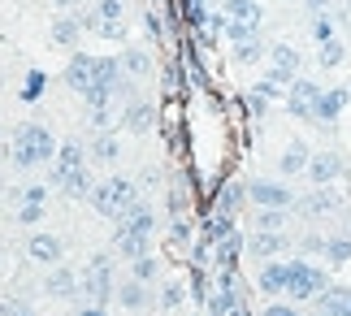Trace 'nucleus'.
<instances>
[{"instance_id": "f257e3e1", "label": "nucleus", "mask_w": 351, "mask_h": 316, "mask_svg": "<svg viewBox=\"0 0 351 316\" xmlns=\"http://www.w3.org/2000/svg\"><path fill=\"white\" fill-rule=\"evenodd\" d=\"M57 139H52L48 126H39V121H22V126H13L9 134V160L18 165V169H44V165L57 160Z\"/></svg>"}, {"instance_id": "f03ea898", "label": "nucleus", "mask_w": 351, "mask_h": 316, "mask_svg": "<svg viewBox=\"0 0 351 316\" xmlns=\"http://www.w3.org/2000/svg\"><path fill=\"white\" fill-rule=\"evenodd\" d=\"M48 173H52V182H57L65 195H74V199H83L91 195V169H87V147L78 143V139H65L57 147V160L48 165Z\"/></svg>"}, {"instance_id": "7ed1b4c3", "label": "nucleus", "mask_w": 351, "mask_h": 316, "mask_svg": "<svg viewBox=\"0 0 351 316\" xmlns=\"http://www.w3.org/2000/svg\"><path fill=\"white\" fill-rule=\"evenodd\" d=\"M152 234H156V212L139 199V204H134V208L117 221V239H113V247H117V256L139 260V256L152 252Z\"/></svg>"}, {"instance_id": "20e7f679", "label": "nucleus", "mask_w": 351, "mask_h": 316, "mask_svg": "<svg viewBox=\"0 0 351 316\" xmlns=\"http://www.w3.org/2000/svg\"><path fill=\"white\" fill-rule=\"evenodd\" d=\"M91 204H96V212L100 217H109V221H121L134 204H139V186H134V178H121V173H113V178H104V182H96L91 186V195H87Z\"/></svg>"}, {"instance_id": "39448f33", "label": "nucleus", "mask_w": 351, "mask_h": 316, "mask_svg": "<svg viewBox=\"0 0 351 316\" xmlns=\"http://www.w3.org/2000/svg\"><path fill=\"white\" fill-rule=\"evenodd\" d=\"M113 256L109 252H100V256H91V265L78 273V295L87 299V304H96V308H104L113 299Z\"/></svg>"}, {"instance_id": "423d86ee", "label": "nucleus", "mask_w": 351, "mask_h": 316, "mask_svg": "<svg viewBox=\"0 0 351 316\" xmlns=\"http://www.w3.org/2000/svg\"><path fill=\"white\" fill-rule=\"evenodd\" d=\"M326 286H330L326 269L308 265V260H287V291L282 295H287L291 304H308V299H317Z\"/></svg>"}, {"instance_id": "0eeeda50", "label": "nucleus", "mask_w": 351, "mask_h": 316, "mask_svg": "<svg viewBox=\"0 0 351 316\" xmlns=\"http://www.w3.org/2000/svg\"><path fill=\"white\" fill-rule=\"evenodd\" d=\"M121 18H126V5H121V0H96L91 9L78 13L83 31H96L100 39H126V26H121Z\"/></svg>"}, {"instance_id": "6e6552de", "label": "nucleus", "mask_w": 351, "mask_h": 316, "mask_svg": "<svg viewBox=\"0 0 351 316\" xmlns=\"http://www.w3.org/2000/svg\"><path fill=\"white\" fill-rule=\"evenodd\" d=\"M247 199L256 208H295V191L287 182H269V178L247 182Z\"/></svg>"}, {"instance_id": "1a4fd4ad", "label": "nucleus", "mask_w": 351, "mask_h": 316, "mask_svg": "<svg viewBox=\"0 0 351 316\" xmlns=\"http://www.w3.org/2000/svg\"><path fill=\"white\" fill-rule=\"evenodd\" d=\"M300 52L291 44H274L269 48V82H278V87H291L295 78H300Z\"/></svg>"}, {"instance_id": "9d476101", "label": "nucleus", "mask_w": 351, "mask_h": 316, "mask_svg": "<svg viewBox=\"0 0 351 316\" xmlns=\"http://www.w3.org/2000/svg\"><path fill=\"white\" fill-rule=\"evenodd\" d=\"M343 173H347V160L339 152H313V160H308V182L313 186H334Z\"/></svg>"}, {"instance_id": "9b49d317", "label": "nucleus", "mask_w": 351, "mask_h": 316, "mask_svg": "<svg viewBox=\"0 0 351 316\" xmlns=\"http://www.w3.org/2000/svg\"><path fill=\"white\" fill-rule=\"evenodd\" d=\"M317 100H321V87L313 78H295L291 87H287V108L295 117H313L317 113Z\"/></svg>"}, {"instance_id": "f8f14e48", "label": "nucleus", "mask_w": 351, "mask_h": 316, "mask_svg": "<svg viewBox=\"0 0 351 316\" xmlns=\"http://www.w3.org/2000/svg\"><path fill=\"white\" fill-rule=\"evenodd\" d=\"M287 247H291V239L282 230H252V239H247V252L256 260H278Z\"/></svg>"}, {"instance_id": "ddd939ff", "label": "nucleus", "mask_w": 351, "mask_h": 316, "mask_svg": "<svg viewBox=\"0 0 351 316\" xmlns=\"http://www.w3.org/2000/svg\"><path fill=\"white\" fill-rule=\"evenodd\" d=\"M26 256H31L35 265H44V269H57L61 256H65V247H61L57 234H31V239H26Z\"/></svg>"}, {"instance_id": "4468645a", "label": "nucleus", "mask_w": 351, "mask_h": 316, "mask_svg": "<svg viewBox=\"0 0 351 316\" xmlns=\"http://www.w3.org/2000/svg\"><path fill=\"white\" fill-rule=\"evenodd\" d=\"M44 295L48 299H61V304H70V299H78V273L74 269H48V278H44Z\"/></svg>"}, {"instance_id": "2eb2a0df", "label": "nucleus", "mask_w": 351, "mask_h": 316, "mask_svg": "<svg viewBox=\"0 0 351 316\" xmlns=\"http://www.w3.org/2000/svg\"><path fill=\"white\" fill-rule=\"evenodd\" d=\"M295 208H300L308 221H321V217H334V212H339V195H334L330 186H317L313 195L295 199Z\"/></svg>"}, {"instance_id": "dca6fc26", "label": "nucleus", "mask_w": 351, "mask_h": 316, "mask_svg": "<svg viewBox=\"0 0 351 316\" xmlns=\"http://www.w3.org/2000/svg\"><path fill=\"white\" fill-rule=\"evenodd\" d=\"M91 78H96V57H91V52H74L70 65H65V82H70V87L83 95V91L91 87Z\"/></svg>"}, {"instance_id": "f3484780", "label": "nucleus", "mask_w": 351, "mask_h": 316, "mask_svg": "<svg viewBox=\"0 0 351 316\" xmlns=\"http://www.w3.org/2000/svg\"><path fill=\"white\" fill-rule=\"evenodd\" d=\"M221 18L226 22H239V26H256V31H261L265 9H261V0H226V5H221Z\"/></svg>"}, {"instance_id": "a211bd4d", "label": "nucleus", "mask_w": 351, "mask_h": 316, "mask_svg": "<svg viewBox=\"0 0 351 316\" xmlns=\"http://www.w3.org/2000/svg\"><path fill=\"white\" fill-rule=\"evenodd\" d=\"M351 104V91L347 87H334V91H321V100H317V113H313V121H339V113Z\"/></svg>"}, {"instance_id": "6ab92c4d", "label": "nucleus", "mask_w": 351, "mask_h": 316, "mask_svg": "<svg viewBox=\"0 0 351 316\" xmlns=\"http://www.w3.org/2000/svg\"><path fill=\"white\" fill-rule=\"evenodd\" d=\"M256 286H261V295H282L287 291V260H265Z\"/></svg>"}, {"instance_id": "aec40b11", "label": "nucleus", "mask_w": 351, "mask_h": 316, "mask_svg": "<svg viewBox=\"0 0 351 316\" xmlns=\"http://www.w3.org/2000/svg\"><path fill=\"white\" fill-rule=\"evenodd\" d=\"M78 39H83V22H78V13H61V18L52 22V44L74 48Z\"/></svg>"}, {"instance_id": "412c9836", "label": "nucleus", "mask_w": 351, "mask_h": 316, "mask_svg": "<svg viewBox=\"0 0 351 316\" xmlns=\"http://www.w3.org/2000/svg\"><path fill=\"white\" fill-rule=\"evenodd\" d=\"M152 121H156V113H152V104H147V100H130V108L121 113V126L134 130V134L152 130Z\"/></svg>"}, {"instance_id": "4be33fe9", "label": "nucleus", "mask_w": 351, "mask_h": 316, "mask_svg": "<svg viewBox=\"0 0 351 316\" xmlns=\"http://www.w3.org/2000/svg\"><path fill=\"white\" fill-rule=\"evenodd\" d=\"M113 299H117L126 312H143V308H147V286L130 278V282H121L117 291H113Z\"/></svg>"}, {"instance_id": "5701e85b", "label": "nucleus", "mask_w": 351, "mask_h": 316, "mask_svg": "<svg viewBox=\"0 0 351 316\" xmlns=\"http://www.w3.org/2000/svg\"><path fill=\"white\" fill-rule=\"evenodd\" d=\"M308 160H313V152H308L304 143H291L287 152H282L278 169H282V178H295V173H308Z\"/></svg>"}, {"instance_id": "b1692460", "label": "nucleus", "mask_w": 351, "mask_h": 316, "mask_svg": "<svg viewBox=\"0 0 351 316\" xmlns=\"http://www.w3.org/2000/svg\"><path fill=\"white\" fill-rule=\"evenodd\" d=\"M265 52H269V44L261 39V31H256V35H247V39H239V44H234V61L239 65H256Z\"/></svg>"}, {"instance_id": "393cba45", "label": "nucleus", "mask_w": 351, "mask_h": 316, "mask_svg": "<svg viewBox=\"0 0 351 316\" xmlns=\"http://www.w3.org/2000/svg\"><path fill=\"white\" fill-rule=\"evenodd\" d=\"M243 199H247V186H239V182H226V186H221V195H217V212H221V217H239Z\"/></svg>"}, {"instance_id": "a878e982", "label": "nucleus", "mask_w": 351, "mask_h": 316, "mask_svg": "<svg viewBox=\"0 0 351 316\" xmlns=\"http://www.w3.org/2000/svg\"><path fill=\"white\" fill-rule=\"evenodd\" d=\"M121 70H126L130 78H147L152 74V57H147L143 48H126L121 52Z\"/></svg>"}, {"instance_id": "bb28decb", "label": "nucleus", "mask_w": 351, "mask_h": 316, "mask_svg": "<svg viewBox=\"0 0 351 316\" xmlns=\"http://www.w3.org/2000/svg\"><path fill=\"white\" fill-rule=\"evenodd\" d=\"M91 156H96V160H104V165H113V160H117V134L100 130L96 139H91Z\"/></svg>"}, {"instance_id": "cd10ccee", "label": "nucleus", "mask_w": 351, "mask_h": 316, "mask_svg": "<svg viewBox=\"0 0 351 316\" xmlns=\"http://www.w3.org/2000/svg\"><path fill=\"white\" fill-rule=\"evenodd\" d=\"M287 226V208H256V230H282Z\"/></svg>"}, {"instance_id": "c85d7f7f", "label": "nucleus", "mask_w": 351, "mask_h": 316, "mask_svg": "<svg viewBox=\"0 0 351 316\" xmlns=\"http://www.w3.org/2000/svg\"><path fill=\"white\" fill-rule=\"evenodd\" d=\"M130 273H134V282H152V278H156V256L147 252V256H139V260H130Z\"/></svg>"}, {"instance_id": "c756f323", "label": "nucleus", "mask_w": 351, "mask_h": 316, "mask_svg": "<svg viewBox=\"0 0 351 316\" xmlns=\"http://www.w3.org/2000/svg\"><path fill=\"white\" fill-rule=\"evenodd\" d=\"M326 260H330V265L351 260V239H326Z\"/></svg>"}, {"instance_id": "7c9ffc66", "label": "nucleus", "mask_w": 351, "mask_h": 316, "mask_svg": "<svg viewBox=\"0 0 351 316\" xmlns=\"http://www.w3.org/2000/svg\"><path fill=\"white\" fill-rule=\"evenodd\" d=\"M44 217H48L44 204H18V221H22V226H39Z\"/></svg>"}, {"instance_id": "2f4dec72", "label": "nucleus", "mask_w": 351, "mask_h": 316, "mask_svg": "<svg viewBox=\"0 0 351 316\" xmlns=\"http://www.w3.org/2000/svg\"><path fill=\"white\" fill-rule=\"evenodd\" d=\"M321 65H326V70L343 65V44H339V39H326V44H321Z\"/></svg>"}, {"instance_id": "473e14b6", "label": "nucleus", "mask_w": 351, "mask_h": 316, "mask_svg": "<svg viewBox=\"0 0 351 316\" xmlns=\"http://www.w3.org/2000/svg\"><path fill=\"white\" fill-rule=\"evenodd\" d=\"M0 316H35V308L22 299H0Z\"/></svg>"}, {"instance_id": "72a5a7b5", "label": "nucleus", "mask_w": 351, "mask_h": 316, "mask_svg": "<svg viewBox=\"0 0 351 316\" xmlns=\"http://www.w3.org/2000/svg\"><path fill=\"white\" fill-rule=\"evenodd\" d=\"M18 204H48V186H39V182L35 186H22L18 191Z\"/></svg>"}, {"instance_id": "f704fd0d", "label": "nucleus", "mask_w": 351, "mask_h": 316, "mask_svg": "<svg viewBox=\"0 0 351 316\" xmlns=\"http://www.w3.org/2000/svg\"><path fill=\"white\" fill-rule=\"evenodd\" d=\"M44 78H48V74L31 70V78H26V87H22V100H39V91H44Z\"/></svg>"}, {"instance_id": "c9c22d12", "label": "nucleus", "mask_w": 351, "mask_h": 316, "mask_svg": "<svg viewBox=\"0 0 351 316\" xmlns=\"http://www.w3.org/2000/svg\"><path fill=\"white\" fill-rule=\"evenodd\" d=\"M313 39H317V44H326V39H334V22L326 18V13H317V22H313Z\"/></svg>"}, {"instance_id": "e433bc0d", "label": "nucleus", "mask_w": 351, "mask_h": 316, "mask_svg": "<svg viewBox=\"0 0 351 316\" xmlns=\"http://www.w3.org/2000/svg\"><path fill=\"white\" fill-rule=\"evenodd\" d=\"M182 304V286L178 282H169L165 291H160V308H178Z\"/></svg>"}, {"instance_id": "4c0bfd02", "label": "nucleus", "mask_w": 351, "mask_h": 316, "mask_svg": "<svg viewBox=\"0 0 351 316\" xmlns=\"http://www.w3.org/2000/svg\"><path fill=\"white\" fill-rule=\"evenodd\" d=\"M143 26H147V35H152V39H165V26H160V13H156V9H147Z\"/></svg>"}, {"instance_id": "58836bf2", "label": "nucleus", "mask_w": 351, "mask_h": 316, "mask_svg": "<svg viewBox=\"0 0 351 316\" xmlns=\"http://www.w3.org/2000/svg\"><path fill=\"white\" fill-rule=\"evenodd\" d=\"M261 316H304V312H300V308H295L291 299H287V304H269V308H265Z\"/></svg>"}, {"instance_id": "ea45409f", "label": "nucleus", "mask_w": 351, "mask_h": 316, "mask_svg": "<svg viewBox=\"0 0 351 316\" xmlns=\"http://www.w3.org/2000/svg\"><path fill=\"white\" fill-rule=\"evenodd\" d=\"M326 5H330V0H304V9L313 13V18H317V13H326Z\"/></svg>"}, {"instance_id": "a19ab883", "label": "nucleus", "mask_w": 351, "mask_h": 316, "mask_svg": "<svg viewBox=\"0 0 351 316\" xmlns=\"http://www.w3.org/2000/svg\"><path fill=\"white\" fill-rule=\"evenodd\" d=\"M52 5H57V9H65V13H70L74 5H83V0H52Z\"/></svg>"}, {"instance_id": "79ce46f5", "label": "nucleus", "mask_w": 351, "mask_h": 316, "mask_svg": "<svg viewBox=\"0 0 351 316\" xmlns=\"http://www.w3.org/2000/svg\"><path fill=\"white\" fill-rule=\"evenodd\" d=\"M156 5H165V0H156Z\"/></svg>"}]
</instances>
